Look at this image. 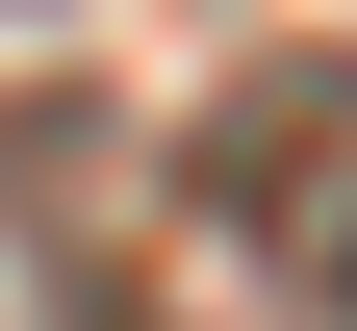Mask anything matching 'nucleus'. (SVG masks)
Listing matches in <instances>:
<instances>
[{
	"label": "nucleus",
	"instance_id": "3",
	"mask_svg": "<svg viewBox=\"0 0 357 331\" xmlns=\"http://www.w3.org/2000/svg\"><path fill=\"white\" fill-rule=\"evenodd\" d=\"M77 331H128V306H77Z\"/></svg>",
	"mask_w": 357,
	"mask_h": 331
},
{
	"label": "nucleus",
	"instance_id": "2",
	"mask_svg": "<svg viewBox=\"0 0 357 331\" xmlns=\"http://www.w3.org/2000/svg\"><path fill=\"white\" fill-rule=\"evenodd\" d=\"M306 280H332V331H357V204H332V229H306Z\"/></svg>",
	"mask_w": 357,
	"mask_h": 331
},
{
	"label": "nucleus",
	"instance_id": "1",
	"mask_svg": "<svg viewBox=\"0 0 357 331\" xmlns=\"http://www.w3.org/2000/svg\"><path fill=\"white\" fill-rule=\"evenodd\" d=\"M332 128H357V52H255L230 102H204V153H178V204H281Z\"/></svg>",
	"mask_w": 357,
	"mask_h": 331
}]
</instances>
